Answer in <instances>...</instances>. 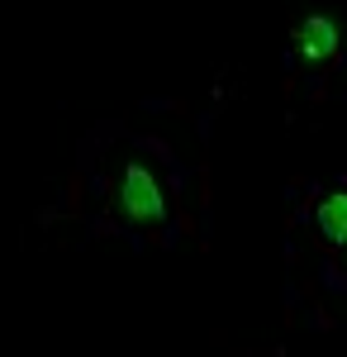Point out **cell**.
<instances>
[{"mask_svg":"<svg viewBox=\"0 0 347 357\" xmlns=\"http://www.w3.org/2000/svg\"><path fill=\"white\" fill-rule=\"evenodd\" d=\"M119 205L134 224H162L167 215V200H162V186L153 181V172L143 162L124 167V186H119Z\"/></svg>","mask_w":347,"mask_h":357,"instance_id":"6da1fadb","label":"cell"},{"mask_svg":"<svg viewBox=\"0 0 347 357\" xmlns=\"http://www.w3.org/2000/svg\"><path fill=\"white\" fill-rule=\"evenodd\" d=\"M314 224L328 243H347V191L338 195H323L319 210H314Z\"/></svg>","mask_w":347,"mask_h":357,"instance_id":"7a4b0ae2","label":"cell"},{"mask_svg":"<svg viewBox=\"0 0 347 357\" xmlns=\"http://www.w3.org/2000/svg\"><path fill=\"white\" fill-rule=\"evenodd\" d=\"M300 43H304V53L309 57H328L338 48V29L328 24L323 15H309L304 24H300Z\"/></svg>","mask_w":347,"mask_h":357,"instance_id":"3957f363","label":"cell"}]
</instances>
